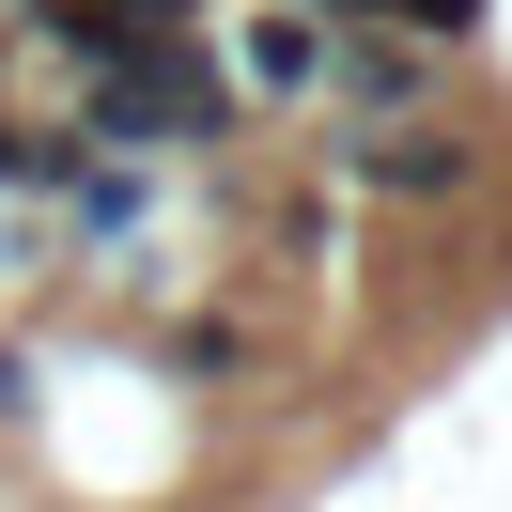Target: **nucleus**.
I'll return each instance as SVG.
<instances>
[{
  "instance_id": "39448f33",
  "label": "nucleus",
  "mask_w": 512,
  "mask_h": 512,
  "mask_svg": "<svg viewBox=\"0 0 512 512\" xmlns=\"http://www.w3.org/2000/svg\"><path fill=\"white\" fill-rule=\"evenodd\" d=\"M295 16H342V0H295Z\"/></svg>"
},
{
  "instance_id": "7ed1b4c3",
  "label": "nucleus",
  "mask_w": 512,
  "mask_h": 512,
  "mask_svg": "<svg viewBox=\"0 0 512 512\" xmlns=\"http://www.w3.org/2000/svg\"><path fill=\"white\" fill-rule=\"evenodd\" d=\"M388 16H404V32H450V47L481 32V0H388Z\"/></svg>"
},
{
  "instance_id": "f257e3e1",
  "label": "nucleus",
  "mask_w": 512,
  "mask_h": 512,
  "mask_svg": "<svg viewBox=\"0 0 512 512\" xmlns=\"http://www.w3.org/2000/svg\"><path fill=\"white\" fill-rule=\"evenodd\" d=\"M218 125H233V78L202 63V47L140 32V47L94 63V140H125V156H140V140H218Z\"/></svg>"
},
{
  "instance_id": "20e7f679",
  "label": "nucleus",
  "mask_w": 512,
  "mask_h": 512,
  "mask_svg": "<svg viewBox=\"0 0 512 512\" xmlns=\"http://www.w3.org/2000/svg\"><path fill=\"white\" fill-rule=\"evenodd\" d=\"M0 404H16V357H0Z\"/></svg>"
},
{
  "instance_id": "f03ea898",
  "label": "nucleus",
  "mask_w": 512,
  "mask_h": 512,
  "mask_svg": "<svg viewBox=\"0 0 512 512\" xmlns=\"http://www.w3.org/2000/svg\"><path fill=\"white\" fill-rule=\"evenodd\" d=\"M249 63L280 78V94H311V78H326V47H311V16H264V32H249Z\"/></svg>"
}]
</instances>
